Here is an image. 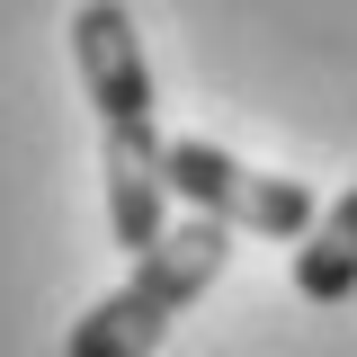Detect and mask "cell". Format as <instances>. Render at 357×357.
<instances>
[{"instance_id":"cell-1","label":"cell","mask_w":357,"mask_h":357,"mask_svg":"<svg viewBox=\"0 0 357 357\" xmlns=\"http://www.w3.org/2000/svg\"><path fill=\"white\" fill-rule=\"evenodd\" d=\"M223 259H232V232H223L215 215L170 223V232H161V250H143L126 286H116V295H98V304L72 321L63 357H152V349H161V331H170L178 312L223 277Z\"/></svg>"},{"instance_id":"cell-5","label":"cell","mask_w":357,"mask_h":357,"mask_svg":"<svg viewBox=\"0 0 357 357\" xmlns=\"http://www.w3.org/2000/svg\"><path fill=\"white\" fill-rule=\"evenodd\" d=\"M295 295H304V304H349L357 295V188L304 232V250H295Z\"/></svg>"},{"instance_id":"cell-4","label":"cell","mask_w":357,"mask_h":357,"mask_svg":"<svg viewBox=\"0 0 357 357\" xmlns=\"http://www.w3.org/2000/svg\"><path fill=\"white\" fill-rule=\"evenodd\" d=\"M98 161H107V232H116V250L126 259L161 250L170 188H161V134H152V116L143 126H98Z\"/></svg>"},{"instance_id":"cell-3","label":"cell","mask_w":357,"mask_h":357,"mask_svg":"<svg viewBox=\"0 0 357 357\" xmlns=\"http://www.w3.org/2000/svg\"><path fill=\"white\" fill-rule=\"evenodd\" d=\"M72 63H81V89L98 107V126H143L152 116V63H143V36H134L126 0H81L72 9Z\"/></svg>"},{"instance_id":"cell-2","label":"cell","mask_w":357,"mask_h":357,"mask_svg":"<svg viewBox=\"0 0 357 357\" xmlns=\"http://www.w3.org/2000/svg\"><path fill=\"white\" fill-rule=\"evenodd\" d=\"M161 188H170V197H188L197 215H215L223 232H259V241H295V250H304V232L321 223L304 178L250 170V161H232V152H223V143H206V134L161 143Z\"/></svg>"}]
</instances>
